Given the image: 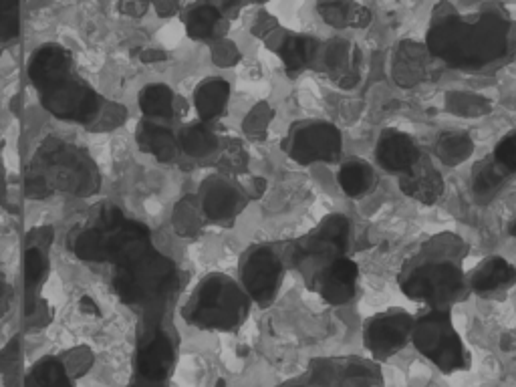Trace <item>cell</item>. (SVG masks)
Wrapping results in <instances>:
<instances>
[{"instance_id":"obj_38","label":"cell","mask_w":516,"mask_h":387,"mask_svg":"<svg viewBox=\"0 0 516 387\" xmlns=\"http://www.w3.org/2000/svg\"><path fill=\"white\" fill-rule=\"evenodd\" d=\"M494 160L504 166L510 174L516 172V132L506 134L494 148Z\"/></svg>"},{"instance_id":"obj_34","label":"cell","mask_w":516,"mask_h":387,"mask_svg":"<svg viewBox=\"0 0 516 387\" xmlns=\"http://www.w3.org/2000/svg\"><path fill=\"white\" fill-rule=\"evenodd\" d=\"M273 121H275V109L265 101L256 103L248 109V113L242 119V134L248 142L261 144L269 138Z\"/></svg>"},{"instance_id":"obj_7","label":"cell","mask_w":516,"mask_h":387,"mask_svg":"<svg viewBox=\"0 0 516 387\" xmlns=\"http://www.w3.org/2000/svg\"><path fill=\"white\" fill-rule=\"evenodd\" d=\"M351 222L343 214L325 216L311 232L291 242L285 250L287 267L295 269L305 283H311L337 258L347 256Z\"/></svg>"},{"instance_id":"obj_36","label":"cell","mask_w":516,"mask_h":387,"mask_svg":"<svg viewBox=\"0 0 516 387\" xmlns=\"http://www.w3.org/2000/svg\"><path fill=\"white\" fill-rule=\"evenodd\" d=\"M446 107L452 115H458V117H482L492 109L486 97L478 93H466V91L448 93Z\"/></svg>"},{"instance_id":"obj_24","label":"cell","mask_w":516,"mask_h":387,"mask_svg":"<svg viewBox=\"0 0 516 387\" xmlns=\"http://www.w3.org/2000/svg\"><path fill=\"white\" fill-rule=\"evenodd\" d=\"M277 53L289 75H301L319 61L321 43L309 35H285L277 45Z\"/></svg>"},{"instance_id":"obj_1","label":"cell","mask_w":516,"mask_h":387,"mask_svg":"<svg viewBox=\"0 0 516 387\" xmlns=\"http://www.w3.org/2000/svg\"><path fill=\"white\" fill-rule=\"evenodd\" d=\"M101 232V263L113 267V291L127 307L154 311L178 289V269L162 254L146 224L115 206L95 220Z\"/></svg>"},{"instance_id":"obj_27","label":"cell","mask_w":516,"mask_h":387,"mask_svg":"<svg viewBox=\"0 0 516 387\" xmlns=\"http://www.w3.org/2000/svg\"><path fill=\"white\" fill-rule=\"evenodd\" d=\"M319 17L333 29H365L371 23V11L357 0H317Z\"/></svg>"},{"instance_id":"obj_32","label":"cell","mask_w":516,"mask_h":387,"mask_svg":"<svg viewBox=\"0 0 516 387\" xmlns=\"http://www.w3.org/2000/svg\"><path fill=\"white\" fill-rule=\"evenodd\" d=\"M434 156L448 168H458L474 156V140L464 132H442L434 142Z\"/></svg>"},{"instance_id":"obj_10","label":"cell","mask_w":516,"mask_h":387,"mask_svg":"<svg viewBox=\"0 0 516 387\" xmlns=\"http://www.w3.org/2000/svg\"><path fill=\"white\" fill-rule=\"evenodd\" d=\"M283 150L299 166L337 164L343 156V136L331 121L303 119L291 125Z\"/></svg>"},{"instance_id":"obj_12","label":"cell","mask_w":516,"mask_h":387,"mask_svg":"<svg viewBox=\"0 0 516 387\" xmlns=\"http://www.w3.org/2000/svg\"><path fill=\"white\" fill-rule=\"evenodd\" d=\"M416 317L402 309L377 313L365 321L363 345L371 359L385 361L398 355L410 341Z\"/></svg>"},{"instance_id":"obj_20","label":"cell","mask_w":516,"mask_h":387,"mask_svg":"<svg viewBox=\"0 0 516 387\" xmlns=\"http://www.w3.org/2000/svg\"><path fill=\"white\" fill-rule=\"evenodd\" d=\"M436 57L430 53L428 45L406 41L398 47L392 65V77L400 87H416L430 79L432 61Z\"/></svg>"},{"instance_id":"obj_30","label":"cell","mask_w":516,"mask_h":387,"mask_svg":"<svg viewBox=\"0 0 516 387\" xmlns=\"http://www.w3.org/2000/svg\"><path fill=\"white\" fill-rule=\"evenodd\" d=\"M337 182L345 196L349 198H363L367 196L377 182L375 170L367 160L361 158H349L341 162Z\"/></svg>"},{"instance_id":"obj_33","label":"cell","mask_w":516,"mask_h":387,"mask_svg":"<svg viewBox=\"0 0 516 387\" xmlns=\"http://www.w3.org/2000/svg\"><path fill=\"white\" fill-rule=\"evenodd\" d=\"M172 226L176 234L182 238H198L204 232V228L208 226V220L196 196H186L174 206Z\"/></svg>"},{"instance_id":"obj_35","label":"cell","mask_w":516,"mask_h":387,"mask_svg":"<svg viewBox=\"0 0 516 387\" xmlns=\"http://www.w3.org/2000/svg\"><path fill=\"white\" fill-rule=\"evenodd\" d=\"M248 150L240 140H226L222 142L218 154H216V168L220 174H226L230 178H238L248 172Z\"/></svg>"},{"instance_id":"obj_23","label":"cell","mask_w":516,"mask_h":387,"mask_svg":"<svg viewBox=\"0 0 516 387\" xmlns=\"http://www.w3.org/2000/svg\"><path fill=\"white\" fill-rule=\"evenodd\" d=\"M228 17L216 5H194L184 13V27L190 39L200 43H216L224 39L228 29Z\"/></svg>"},{"instance_id":"obj_17","label":"cell","mask_w":516,"mask_h":387,"mask_svg":"<svg viewBox=\"0 0 516 387\" xmlns=\"http://www.w3.org/2000/svg\"><path fill=\"white\" fill-rule=\"evenodd\" d=\"M37 240H31L23 254V287L29 313H35L41 303V287L49 277V246L53 232L41 228L35 232Z\"/></svg>"},{"instance_id":"obj_15","label":"cell","mask_w":516,"mask_h":387,"mask_svg":"<svg viewBox=\"0 0 516 387\" xmlns=\"http://www.w3.org/2000/svg\"><path fill=\"white\" fill-rule=\"evenodd\" d=\"M327 305L341 307L355 299L359 289V265L349 256L337 258L335 263L325 267L311 283H307Z\"/></svg>"},{"instance_id":"obj_40","label":"cell","mask_w":516,"mask_h":387,"mask_svg":"<svg viewBox=\"0 0 516 387\" xmlns=\"http://www.w3.org/2000/svg\"><path fill=\"white\" fill-rule=\"evenodd\" d=\"M261 3H267V0H222L220 9L224 11V15H234L248 5H261Z\"/></svg>"},{"instance_id":"obj_6","label":"cell","mask_w":516,"mask_h":387,"mask_svg":"<svg viewBox=\"0 0 516 387\" xmlns=\"http://www.w3.org/2000/svg\"><path fill=\"white\" fill-rule=\"evenodd\" d=\"M250 307L252 301L236 279L212 273L196 285L182 315L186 323L202 331L232 333L246 323Z\"/></svg>"},{"instance_id":"obj_39","label":"cell","mask_w":516,"mask_h":387,"mask_svg":"<svg viewBox=\"0 0 516 387\" xmlns=\"http://www.w3.org/2000/svg\"><path fill=\"white\" fill-rule=\"evenodd\" d=\"M212 57H214V63L220 65V67H232L240 61V51L234 43L226 41V39H220L214 43V49H212Z\"/></svg>"},{"instance_id":"obj_29","label":"cell","mask_w":516,"mask_h":387,"mask_svg":"<svg viewBox=\"0 0 516 387\" xmlns=\"http://www.w3.org/2000/svg\"><path fill=\"white\" fill-rule=\"evenodd\" d=\"M510 176L512 174L504 166H500L494 160V156H488V158L476 162L472 168V182H470L476 202L478 204L492 202L502 192V188L506 186Z\"/></svg>"},{"instance_id":"obj_22","label":"cell","mask_w":516,"mask_h":387,"mask_svg":"<svg viewBox=\"0 0 516 387\" xmlns=\"http://www.w3.org/2000/svg\"><path fill=\"white\" fill-rule=\"evenodd\" d=\"M325 73L343 89H351L359 81L355 49L345 39H333L325 47H321L319 55Z\"/></svg>"},{"instance_id":"obj_14","label":"cell","mask_w":516,"mask_h":387,"mask_svg":"<svg viewBox=\"0 0 516 387\" xmlns=\"http://www.w3.org/2000/svg\"><path fill=\"white\" fill-rule=\"evenodd\" d=\"M174 365H176V347L172 337L160 327L150 329L138 347L136 377L156 381V383H168L174 371Z\"/></svg>"},{"instance_id":"obj_26","label":"cell","mask_w":516,"mask_h":387,"mask_svg":"<svg viewBox=\"0 0 516 387\" xmlns=\"http://www.w3.org/2000/svg\"><path fill=\"white\" fill-rule=\"evenodd\" d=\"M178 144H180V152L186 158L208 160V158L218 154V150L222 146V140L214 132L212 123H204V121L198 119V121H192V123H188L180 129Z\"/></svg>"},{"instance_id":"obj_21","label":"cell","mask_w":516,"mask_h":387,"mask_svg":"<svg viewBox=\"0 0 516 387\" xmlns=\"http://www.w3.org/2000/svg\"><path fill=\"white\" fill-rule=\"evenodd\" d=\"M136 142L144 154L160 164H174L180 158L178 134H174L168 123L142 119L136 129Z\"/></svg>"},{"instance_id":"obj_41","label":"cell","mask_w":516,"mask_h":387,"mask_svg":"<svg viewBox=\"0 0 516 387\" xmlns=\"http://www.w3.org/2000/svg\"><path fill=\"white\" fill-rule=\"evenodd\" d=\"M148 3H152L154 9H156L162 17H168V15H172V13L176 11L178 0H148Z\"/></svg>"},{"instance_id":"obj_3","label":"cell","mask_w":516,"mask_h":387,"mask_svg":"<svg viewBox=\"0 0 516 387\" xmlns=\"http://www.w3.org/2000/svg\"><path fill=\"white\" fill-rule=\"evenodd\" d=\"M27 75L41 105L57 119L87 129L97 125L107 107L101 97L77 71L73 55L59 43H45L29 59Z\"/></svg>"},{"instance_id":"obj_13","label":"cell","mask_w":516,"mask_h":387,"mask_svg":"<svg viewBox=\"0 0 516 387\" xmlns=\"http://www.w3.org/2000/svg\"><path fill=\"white\" fill-rule=\"evenodd\" d=\"M196 198L208 224L218 226L232 224L250 202L244 186L220 172L210 174L200 182Z\"/></svg>"},{"instance_id":"obj_31","label":"cell","mask_w":516,"mask_h":387,"mask_svg":"<svg viewBox=\"0 0 516 387\" xmlns=\"http://www.w3.org/2000/svg\"><path fill=\"white\" fill-rule=\"evenodd\" d=\"M23 387H75V383L63 359L43 357L27 371Z\"/></svg>"},{"instance_id":"obj_25","label":"cell","mask_w":516,"mask_h":387,"mask_svg":"<svg viewBox=\"0 0 516 387\" xmlns=\"http://www.w3.org/2000/svg\"><path fill=\"white\" fill-rule=\"evenodd\" d=\"M230 83L222 77H208L194 89V109L198 119L204 123H214L220 119L230 103Z\"/></svg>"},{"instance_id":"obj_19","label":"cell","mask_w":516,"mask_h":387,"mask_svg":"<svg viewBox=\"0 0 516 387\" xmlns=\"http://www.w3.org/2000/svg\"><path fill=\"white\" fill-rule=\"evenodd\" d=\"M516 285V269L502 256H488L468 275V289L480 297H498Z\"/></svg>"},{"instance_id":"obj_37","label":"cell","mask_w":516,"mask_h":387,"mask_svg":"<svg viewBox=\"0 0 516 387\" xmlns=\"http://www.w3.org/2000/svg\"><path fill=\"white\" fill-rule=\"evenodd\" d=\"M21 33V0H0V43H11Z\"/></svg>"},{"instance_id":"obj_4","label":"cell","mask_w":516,"mask_h":387,"mask_svg":"<svg viewBox=\"0 0 516 387\" xmlns=\"http://www.w3.org/2000/svg\"><path fill=\"white\" fill-rule=\"evenodd\" d=\"M508 31V21L498 13L462 17L442 0L434 9L426 45L430 53L446 65L472 71L504 57Z\"/></svg>"},{"instance_id":"obj_2","label":"cell","mask_w":516,"mask_h":387,"mask_svg":"<svg viewBox=\"0 0 516 387\" xmlns=\"http://www.w3.org/2000/svg\"><path fill=\"white\" fill-rule=\"evenodd\" d=\"M468 244L454 232H438L428 238L402 267L398 283L402 293L426 309H450L468 293L464 261Z\"/></svg>"},{"instance_id":"obj_42","label":"cell","mask_w":516,"mask_h":387,"mask_svg":"<svg viewBox=\"0 0 516 387\" xmlns=\"http://www.w3.org/2000/svg\"><path fill=\"white\" fill-rule=\"evenodd\" d=\"M3 297H5V283L0 279V303H3Z\"/></svg>"},{"instance_id":"obj_5","label":"cell","mask_w":516,"mask_h":387,"mask_svg":"<svg viewBox=\"0 0 516 387\" xmlns=\"http://www.w3.org/2000/svg\"><path fill=\"white\" fill-rule=\"evenodd\" d=\"M23 190L33 200L53 196L89 198L101 190V174L85 150L65 140L49 138L27 166Z\"/></svg>"},{"instance_id":"obj_11","label":"cell","mask_w":516,"mask_h":387,"mask_svg":"<svg viewBox=\"0 0 516 387\" xmlns=\"http://www.w3.org/2000/svg\"><path fill=\"white\" fill-rule=\"evenodd\" d=\"M385 379L375 359L319 357L313 359L303 387H383Z\"/></svg>"},{"instance_id":"obj_9","label":"cell","mask_w":516,"mask_h":387,"mask_svg":"<svg viewBox=\"0 0 516 387\" xmlns=\"http://www.w3.org/2000/svg\"><path fill=\"white\" fill-rule=\"evenodd\" d=\"M285 252L271 244H254L244 250L238 265V283L252 305L269 307L277 299L285 279Z\"/></svg>"},{"instance_id":"obj_16","label":"cell","mask_w":516,"mask_h":387,"mask_svg":"<svg viewBox=\"0 0 516 387\" xmlns=\"http://www.w3.org/2000/svg\"><path fill=\"white\" fill-rule=\"evenodd\" d=\"M420 158H422V150L410 134L396 127L383 129L375 146V162L383 172L402 176Z\"/></svg>"},{"instance_id":"obj_8","label":"cell","mask_w":516,"mask_h":387,"mask_svg":"<svg viewBox=\"0 0 516 387\" xmlns=\"http://www.w3.org/2000/svg\"><path fill=\"white\" fill-rule=\"evenodd\" d=\"M412 343L442 373L466 371L470 367V351L452 323L450 309H426L416 317Z\"/></svg>"},{"instance_id":"obj_18","label":"cell","mask_w":516,"mask_h":387,"mask_svg":"<svg viewBox=\"0 0 516 387\" xmlns=\"http://www.w3.org/2000/svg\"><path fill=\"white\" fill-rule=\"evenodd\" d=\"M444 178L440 168L434 164V160L430 156H424L406 172L400 176V190L424 204V206H432L436 204L442 196H444Z\"/></svg>"},{"instance_id":"obj_28","label":"cell","mask_w":516,"mask_h":387,"mask_svg":"<svg viewBox=\"0 0 516 387\" xmlns=\"http://www.w3.org/2000/svg\"><path fill=\"white\" fill-rule=\"evenodd\" d=\"M140 111L144 119L172 123L178 115V97L174 89L166 83H150L140 91L138 97Z\"/></svg>"}]
</instances>
